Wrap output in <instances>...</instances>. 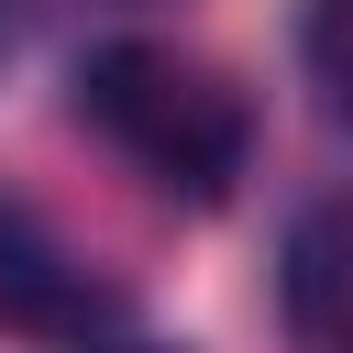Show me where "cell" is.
Here are the masks:
<instances>
[{
	"label": "cell",
	"instance_id": "7a4b0ae2",
	"mask_svg": "<svg viewBox=\"0 0 353 353\" xmlns=\"http://www.w3.org/2000/svg\"><path fill=\"white\" fill-rule=\"evenodd\" d=\"M132 320V287L22 188H0V331L22 342H88V331H121Z\"/></svg>",
	"mask_w": 353,
	"mask_h": 353
},
{
	"label": "cell",
	"instance_id": "8992f818",
	"mask_svg": "<svg viewBox=\"0 0 353 353\" xmlns=\"http://www.w3.org/2000/svg\"><path fill=\"white\" fill-rule=\"evenodd\" d=\"M0 44H11V11H0Z\"/></svg>",
	"mask_w": 353,
	"mask_h": 353
},
{
	"label": "cell",
	"instance_id": "6da1fadb",
	"mask_svg": "<svg viewBox=\"0 0 353 353\" xmlns=\"http://www.w3.org/2000/svg\"><path fill=\"white\" fill-rule=\"evenodd\" d=\"M77 121L165 199L221 210L254 165V99L221 55L176 44V33H99L77 55Z\"/></svg>",
	"mask_w": 353,
	"mask_h": 353
},
{
	"label": "cell",
	"instance_id": "277c9868",
	"mask_svg": "<svg viewBox=\"0 0 353 353\" xmlns=\"http://www.w3.org/2000/svg\"><path fill=\"white\" fill-rule=\"evenodd\" d=\"M298 66H309L320 110L353 132V0H309L298 11Z\"/></svg>",
	"mask_w": 353,
	"mask_h": 353
},
{
	"label": "cell",
	"instance_id": "3957f363",
	"mask_svg": "<svg viewBox=\"0 0 353 353\" xmlns=\"http://www.w3.org/2000/svg\"><path fill=\"white\" fill-rule=\"evenodd\" d=\"M276 320L298 353H353V188L309 199L276 254Z\"/></svg>",
	"mask_w": 353,
	"mask_h": 353
},
{
	"label": "cell",
	"instance_id": "5b68a950",
	"mask_svg": "<svg viewBox=\"0 0 353 353\" xmlns=\"http://www.w3.org/2000/svg\"><path fill=\"white\" fill-rule=\"evenodd\" d=\"M66 353H165V342H143V331L121 320V331H88V342H66Z\"/></svg>",
	"mask_w": 353,
	"mask_h": 353
}]
</instances>
